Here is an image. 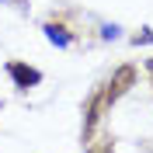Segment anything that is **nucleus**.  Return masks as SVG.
<instances>
[{
    "label": "nucleus",
    "mask_w": 153,
    "mask_h": 153,
    "mask_svg": "<svg viewBox=\"0 0 153 153\" xmlns=\"http://www.w3.org/2000/svg\"><path fill=\"white\" fill-rule=\"evenodd\" d=\"M7 76L14 80L18 91H28V87H38V84H42V70L28 66V63H21V59H10V63H7Z\"/></svg>",
    "instance_id": "1"
},
{
    "label": "nucleus",
    "mask_w": 153,
    "mask_h": 153,
    "mask_svg": "<svg viewBox=\"0 0 153 153\" xmlns=\"http://www.w3.org/2000/svg\"><path fill=\"white\" fill-rule=\"evenodd\" d=\"M42 31H45V38H49V42H52L56 49H70V45H73V31H70L66 25L45 21V25H42Z\"/></svg>",
    "instance_id": "2"
},
{
    "label": "nucleus",
    "mask_w": 153,
    "mask_h": 153,
    "mask_svg": "<svg viewBox=\"0 0 153 153\" xmlns=\"http://www.w3.org/2000/svg\"><path fill=\"white\" fill-rule=\"evenodd\" d=\"M132 76H136V73H132V66H122V70H118V73L111 76V84H108V91H105V97H108V101H115V97L122 94L125 87L132 84Z\"/></svg>",
    "instance_id": "3"
},
{
    "label": "nucleus",
    "mask_w": 153,
    "mask_h": 153,
    "mask_svg": "<svg viewBox=\"0 0 153 153\" xmlns=\"http://www.w3.org/2000/svg\"><path fill=\"white\" fill-rule=\"evenodd\" d=\"M108 97H105V91L101 94H94L91 101H87V118H84V136H91L94 132V125H97V118H101V105H105Z\"/></svg>",
    "instance_id": "4"
},
{
    "label": "nucleus",
    "mask_w": 153,
    "mask_h": 153,
    "mask_svg": "<svg viewBox=\"0 0 153 153\" xmlns=\"http://www.w3.org/2000/svg\"><path fill=\"white\" fill-rule=\"evenodd\" d=\"M132 45H153V31L143 28V35H136V38H132Z\"/></svg>",
    "instance_id": "5"
},
{
    "label": "nucleus",
    "mask_w": 153,
    "mask_h": 153,
    "mask_svg": "<svg viewBox=\"0 0 153 153\" xmlns=\"http://www.w3.org/2000/svg\"><path fill=\"white\" fill-rule=\"evenodd\" d=\"M118 35H122L118 25H101V38H118Z\"/></svg>",
    "instance_id": "6"
},
{
    "label": "nucleus",
    "mask_w": 153,
    "mask_h": 153,
    "mask_svg": "<svg viewBox=\"0 0 153 153\" xmlns=\"http://www.w3.org/2000/svg\"><path fill=\"white\" fill-rule=\"evenodd\" d=\"M0 4H10V0H0Z\"/></svg>",
    "instance_id": "7"
},
{
    "label": "nucleus",
    "mask_w": 153,
    "mask_h": 153,
    "mask_svg": "<svg viewBox=\"0 0 153 153\" xmlns=\"http://www.w3.org/2000/svg\"><path fill=\"white\" fill-rule=\"evenodd\" d=\"M0 111H4V101H0Z\"/></svg>",
    "instance_id": "8"
}]
</instances>
